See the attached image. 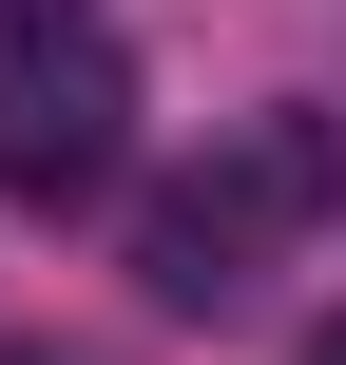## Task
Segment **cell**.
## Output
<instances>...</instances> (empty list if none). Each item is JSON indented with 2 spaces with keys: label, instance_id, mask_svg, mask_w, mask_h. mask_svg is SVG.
<instances>
[{
  "label": "cell",
  "instance_id": "3",
  "mask_svg": "<svg viewBox=\"0 0 346 365\" xmlns=\"http://www.w3.org/2000/svg\"><path fill=\"white\" fill-rule=\"evenodd\" d=\"M0 365H116V346H0Z\"/></svg>",
  "mask_w": 346,
  "mask_h": 365
},
{
  "label": "cell",
  "instance_id": "1",
  "mask_svg": "<svg viewBox=\"0 0 346 365\" xmlns=\"http://www.w3.org/2000/svg\"><path fill=\"white\" fill-rule=\"evenodd\" d=\"M327 212H346V135L308 115V96H270V115L212 154V173H173V192L135 212V289L231 327V308L270 289V250H289V231H327Z\"/></svg>",
  "mask_w": 346,
  "mask_h": 365
},
{
  "label": "cell",
  "instance_id": "4",
  "mask_svg": "<svg viewBox=\"0 0 346 365\" xmlns=\"http://www.w3.org/2000/svg\"><path fill=\"white\" fill-rule=\"evenodd\" d=\"M19 19H58V0H0V38H19Z\"/></svg>",
  "mask_w": 346,
  "mask_h": 365
},
{
  "label": "cell",
  "instance_id": "5",
  "mask_svg": "<svg viewBox=\"0 0 346 365\" xmlns=\"http://www.w3.org/2000/svg\"><path fill=\"white\" fill-rule=\"evenodd\" d=\"M308 365H346V327H308Z\"/></svg>",
  "mask_w": 346,
  "mask_h": 365
},
{
  "label": "cell",
  "instance_id": "2",
  "mask_svg": "<svg viewBox=\"0 0 346 365\" xmlns=\"http://www.w3.org/2000/svg\"><path fill=\"white\" fill-rule=\"evenodd\" d=\"M135 173V58H116V19H19L0 38V192L19 212H96Z\"/></svg>",
  "mask_w": 346,
  "mask_h": 365
}]
</instances>
